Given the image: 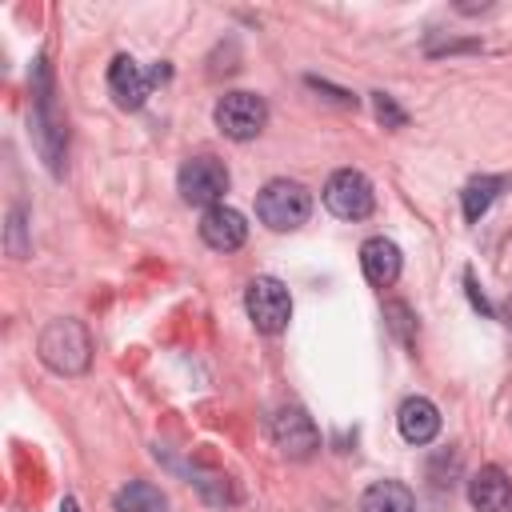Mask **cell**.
<instances>
[{
    "instance_id": "cell-1",
    "label": "cell",
    "mask_w": 512,
    "mask_h": 512,
    "mask_svg": "<svg viewBox=\"0 0 512 512\" xmlns=\"http://www.w3.org/2000/svg\"><path fill=\"white\" fill-rule=\"evenodd\" d=\"M32 140H36L44 164H48L52 172H60L68 128H64V116L56 112L52 76H48V64H44V60H36V68H32Z\"/></svg>"
},
{
    "instance_id": "cell-2",
    "label": "cell",
    "mask_w": 512,
    "mask_h": 512,
    "mask_svg": "<svg viewBox=\"0 0 512 512\" xmlns=\"http://www.w3.org/2000/svg\"><path fill=\"white\" fill-rule=\"evenodd\" d=\"M36 348H40V360H44L52 372H60V376H80V372H88V364H92V336H88V328H84L80 320H72V316H60V320L44 324Z\"/></svg>"
},
{
    "instance_id": "cell-3",
    "label": "cell",
    "mask_w": 512,
    "mask_h": 512,
    "mask_svg": "<svg viewBox=\"0 0 512 512\" xmlns=\"http://www.w3.org/2000/svg\"><path fill=\"white\" fill-rule=\"evenodd\" d=\"M256 216L272 232H292L312 216V192L300 180H268L256 196Z\"/></svg>"
},
{
    "instance_id": "cell-4",
    "label": "cell",
    "mask_w": 512,
    "mask_h": 512,
    "mask_svg": "<svg viewBox=\"0 0 512 512\" xmlns=\"http://www.w3.org/2000/svg\"><path fill=\"white\" fill-rule=\"evenodd\" d=\"M244 308H248V320L256 324V332H264V336L284 332L292 320V296L276 276H256L244 288Z\"/></svg>"
},
{
    "instance_id": "cell-5",
    "label": "cell",
    "mask_w": 512,
    "mask_h": 512,
    "mask_svg": "<svg viewBox=\"0 0 512 512\" xmlns=\"http://www.w3.org/2000/svg\"><path fill=\"white\" fill-rule=\"evenodd\" d=\"M176 188H180V200L184 204L216 208L224 200V192H228V168L216 156H192V160L180 164Z\"/></svg>"
},
{
    "instance_id": "cell-6",
    "label": "cell",
    "mask_w": 512,
    "mask_h": 512,
    "mask_svg": "<svg viewBox=\"0 0 512 512\" xmlns=\"http://www.w3.org/2000/svg\"><path fill=\"white\" fill-rule=\"evenodd\" d=\"M216 128L228 136V140H252V136H260L264 132V124H268V104H264V96H256V92H224L220 100H216Z\"/></svg>"
},
{
    "instance_id": "cell-7",
    "label": "cell",
    "mask_w": 512,
    "mask_h": 512,
    "mask_svg": "<svg viewBox=\"0 0 512 512\" xmlns=\"http://www.w3.org/2000/svg\"><path fill=\"white\" fill-rule=\"evenodd\" d=\"M324 208H328L332 216H340V220H364V216H372V208H376V192H372V184H368L364 172L340 168V172H332L328 184H324Z\"/></svg>"
},
{
    "instance_id": "cell-8",
    "label": "cell",
    "mask_w": 512,
    "mask_h": 512,
    "mask_svg": "<svg viewBox=\"0 0 512 512\" xmlns=\"http://www.w3.org/2000/svg\"><path fill=\"white\" fill-rule=\"evenodd\" d=\"M272 444L288 460H308L320 448V432H316V424L304 408H280L272 416Z\"/></svg>"
},
{
    "instance_id": "cell-9",
    "label": "cell",
    "mask_w": 512,
    "mask_h": 512,
    "mask_svg": "<svg viewBox=\"0 0 512 512\" xmlns=\"http://www.w3.org/2000/svg\"><path fill=\"white\" fill-rule=\"evenodd\" d=\"M152 72H144L132 56H116L112 64H108V92H112V100L120 104V108H128V112H136V108H144V100L152 96Z\"/></svg>"
},
{
    "instance_id": "cell-10",
    "label": "cell",
    "mask_w": 512,
    "mask_h": 512,
    "mask_svg": "<svg viewBox=\"0 0 512 512\" xmlns=\"http://www.w3.org/2000/svg\"><path fill=\"white\" fill-rule=\"evenodd\" d=\"M200 240L216 252H236L248 240V224L236 208L216 204V208H204V216H200Z\"/></svg>"
},
{
    "instance_id": "cell-11",
    "label": "cell",
    "mask_w": 512,
    "mask_h": 512,
    "mask_svg": "<svg viewBox=\"0 0 512 512\" xmlns=\"http://www.w3.org/2000/svg\"><path fill=\"white\" fill-rule=\"evenodd\" d=\"M468 500L476 512H512V480L504 476V468L484 464L468 480Z\"/></svg>"
},
{
    "instance_id": "cell-12",
    "label": "cell",
    "mask_w": 512,
    "mask_h": 512,
    "mask_svg": "<svg viewBox=\"0 0 512 512\" xmlns=\"http://www.w3.org/2000/svg\"><path fill=\"white\" fill-rule=\"evenodd\" d=\"M400 264H404V260H400V248H396L388 236H368V240L360 244V268H364L368 284H376V288L396 284Z\"/></svg>"
},
{
    "instance_id": "cell-13",
    "label": "cell",
    "mask_w": 512,
    "mask_h": 512,
    "mask_svg": "<svg viewBox=\"0 0 512 512\" xmlns=\"http://www.w3.org/2000/svg\"><path fill=\"white\" fill-rule=\"evenodd\" d=\"M396 424H400V436L408 444H428L440 432V412H436V404L428 396H408L400 404V412H396Z\"/></svg>"
},
{
    "instance_id": "cell-14",
    "label": "cell",
    "mask_w": 512,
    "mask_h": 512,
    "mask_svg": "<svg viewBox=\"0 0 512 512\" xmlns=\"http://www.w3.org/2000/svg\"><path fill=\"white\" fill-rule=\"evenodd\" d=\"M360 512H416V496L400 480H376L364 488Z\"/></svg>"
},
{
    "instance_id": "cell-15",
    "label": "cell",
    "mask_w": 512,
    "mask_h": 512,
    "mask_svg": "<svg viewBox=\"0 0 512 512\" xmlns=\"http://www.w3.org/2000/svg\"><path fill=\"white\" fill-rule=\"evenodd\" d=\"M512 184V176H476V180H468L464 184V192H460V204H464V220H480L492 204H496V196L504 192Z\"/></svg>"
},
{
    "instance_id": "cell-16",
    "label": "cell",
    "mask_w": 512,
    "mask_h": 512,
    "mask_svg": "<svg viewBox=\"0 0 512 512\" xmlns=\"http://www.w3.org/2000/svg\"><path fill=\"white\" fill-rule=\"evenodd\" d=\"M112 508H116V512H164L168 500H164V492H160L156 484H148V480H128V484L112 496Z\"/></svg>"
},
{
    "instance_id": "cell-17",
    "label": "cell",
    "mask_w": 512,
    "mask_h": 512,
    "mask_svg": "<svg viewBox=\"0 0 512 512\" xmlns=\"http://www.w3.org/2000/svg\"><path fill=\"white\" fill-rule=\"evenodd\" d=\"M384 320H388V328L400 336V344H412V340H416V328H412V312H408V304H400V300L384 304Z\"/></svg>"
},
{
    "instance_id": "cell-18",
    "label": "cell",
    "mask_w": 512,
    "mask_h": 512,
    "mask_svg": "<svg viewBox=\"0 0 512 512\" xmlns=\"http://www.w3.org/2000/svg\"><path fill=\"white\" fill-rule=\"evenodd\" d=\"M372 108H376V116L384 120V128H404V124H408L404 108H400L388 92H372Z\"/></svg>"
},
{
    "instance_id": "cell-19",
    "label": "cell",
    "mask_w": 512,
    "mask_h": 512,
    "mask_svg": "<svg viewBox=\"0 0 512 512\" xmlns=\"http://www.w3.org/2000/svg\"><path fill=\"white\" fill-rule=\"evenodd\" d=\"M28 236H24V208H12L8 212V252L16 256V260H24L28 256Z\"/></svg>"
},
{
    "instance_id": "cell-20",
    "label": "cell",
    "mask_w": 512,
    "mask_h": 512,
    "mask_svg": "<svg viewBox=\"0 0 512 512\" xmlns=\"http://www.w3.org/2000/svg\"><path fill=\"white\" fill-rule=\"evenodd\" d=\"M464 284H468V292H472V304H476V308H480V312H492V308H488V300H484V296H480V288H476V280H472V272H468V276H464Z\"/></svg>"
},
{
    "instance_id": "cell-21",
    "label": "cell",
    "mask_w": 512,
    "mask_h": 512,
    "mask_svg": "<svg viewBox=\"0 0 512 512\" xmlns=\"http://www.w3.org/2000/svg\"><path fill=\"white\" fill-rule=\"evenodd\" d=\"M60 512H80V508H76V500H72V496H64V504H60Z\"/></svg>"
},
{
    "instance_id": "cell-22",
    "label": "cell",
    "mask_w": 512,
    "mask_h": 512,
    "mask_svg": "<svg viewBox=\"0 0 512 512\" xmlns=\"http://www.w3.org/2000/svg\"><path fill=\"white\" fill-rule=\"evenodd\" d=\"M504 316H508V324H512V296H508V304H504Z\"/></svg>"
}]
</instances>
